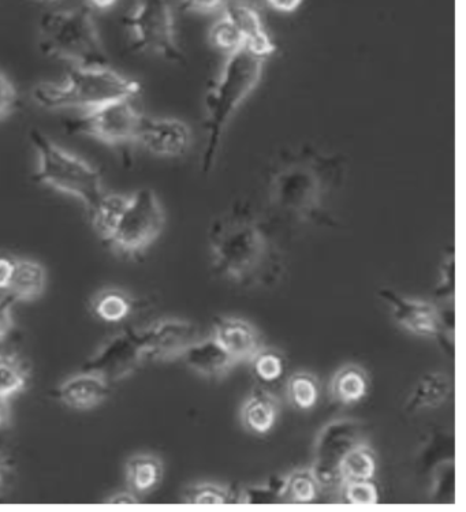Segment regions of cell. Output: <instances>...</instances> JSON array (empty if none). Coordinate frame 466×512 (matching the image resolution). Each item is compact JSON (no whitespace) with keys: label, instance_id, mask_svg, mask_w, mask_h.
Segmentation results:
<instances>
[{"label":"cell","instance_id":"cell-26","mask_svg":"<svg viewBox=\"0 0 466 512\" xmlns=\"http://www.w3.org/2000/svg\"><path fill=\"white\" fill-rule=\"evenodd\" d=\"M287 401L294 409L312 410L318 405L320 383L318 377L308 371H298L289 377L286 383Z\"/></svg>","mask_w":466,"mask_h":512},{"label":"cell","instance_id":"cell-9","mask_svg":"<svg viewBox=\"0 0 466 512\" xmlns=\"http://www.w3.org/2000/svg\"><path fill=\"white\" fill-rule=\"evenodd\" d=\"M143 117V112L134 107L133 99H122L80 112V117L66 126L70 133L93 138L110 147H122L136 144Z\"/></svg>","mask_w":466,"mask_h":512},{"label":"cell","instance_id":"cell-15","mask_svg":"<svg viewBox=\"0 0 466 512\" xmlns=\"http://www.w3.org/2000/svg\"><path fill=\"white\" fill-rule=\"evenodd\" d=\"M222 16L231 22L238 35L244 41L246 51L267 59L277 51V44L272 40L259 10L248 0H226Z\"/></svg>","mask_w":466,"mask_h":512},{"label":"cell","instance_id":"cell-14","mask_svg":"<svg viewBox=\"0 0 466 512\" xmlns=\"http://www.w3.org/2000/svg\"><path fill=\"white\" fill-rule=\"evenodd\" d=\"M192 130L177 118L144 115L136 144L159 158H182L192 145Z\"/></svg>","mask_w":466,"mask_h":512},{"label":"cell","instance_id":"cell-3","mask_svg":"<svg viewBox=\"0 0 466 512\" xmlns=\"http://www.w3.org/2000/svg\"><path fill=\"white\" fill-rule=\"evenodd\" d=\"M266 59L246 50L226 55L218 77L204 96L207 144L201 158V170L208 174L214 167L223 132L241 104L255 92L262 81Z\"/></svg>","mask_w":466,"mask_h":512},{"label":"cell","instance_id":"cell-27","mask_svg":"<svg viewBox=\"0 0 466 512\" xmlns=\"http://www.w3.org/2000/svg\"><path fill=\"white\" fill-rule=\"evenodd\" d=\"M320 487L312 469H297L283 482V502L308 504L318 499Z\"/></svg>","mask_w":466,"mask_h":512},{"label":"cell","instance_id":"cell-7","mask_svg":"<svg viewBox=\"0 0 466 512\" xmlns=\"http://www.w3.org/2000/svg\"><path fill=\"white\" fill-rule=\"evenodd\" d=\"M166 224V213L154 190L128 194V201L106 242L114 252L137 256L158 241Z\"/></svg>","mask_w":466,"mask_h":512},{"label":"cell","instance_id":"cell-38","mask_svg":"<svg viewBox=\"0 0 466 512\" xmlns=\"http://www.w3.org/2000/svg\"><path fill=\"white\" fill-rule=\"evenodd\" d=\"M13 304V298L7 293L5 297L0 298V342L5 340L10 332L13 331Z\"/></svg>","mask_w":466,"mask_h":512},{"label":"cell","instance_id":"cell-11","mask_svg":"<svg viewBox=\"0 0 466 512\" xmlns=\"http://www.w3.org/2000/svg\"><path fill=\"white\" fill-rule=\"evenodd\" d=\"M145 360L170 362L180 360L199 339L195 324L181 319H164L136 330Z\"/></svg>","mask_w":466,"mask_h":512},{"label":"cell","instance_id":"cell-37","mask_svg":"<svg viewBox=\"0 0 466 512\" xmlns=\"http://www.w3.org/2000/svg\"><path fill=\"white\" fill-rule=\"evenodd\" d=\"M226 5V0H181V10L196 16H211L219 13Z\"/></svg>","mask_w":466,"mask_h":512},{"label":"cell","instance_id":"cell-17","mask_svg":"<svg viewBox=\"0 0 466 512\" xmlns=\"http://www.w3.org/2000/svg\"><path fill=\"white\" fill-rule=\"evenodd\" d=\"M111 394V383L91 371H81L67 377L59 384L57 396L69 409L87 411L96 409L107 401Z\"/></svg>","mask_w":466,"mask_h":512},{"label":"cell","instance_id":"cell-36","mask_svg":"<svg viewBox=\"0 0 466 512\" xmlns=\"http://www.w3.org/2000/svg\"><path fill=\"white\" fill-rule=\"evenodd\" d=\"M18 93L16 87L5 73L0 71V121L10 117L16 110Z\"/></svg>","mask_w":466,"mask_h":512},{"label":"cell","instance_id":"cell-13","mask_svg":"<svg viewBox=\"0 0 466 512\" xmlns=\"http://www.w3.org/2000/svg\"><path fill=\"white\" fill-rule=\"evenodd\" d=\"M395 323L419 338L436 339L441 332V309L432 302L410 298L390 287L378 291Z\"/></svg>","mask_w":466,"mask_h":512},{"label":"cell","instance_id":"cell-45","mask_svg":"<svg viewBox=\"0 0 466 512\" xmlns=\"http://www.w3.org/2000/svg\"><path fill=\"white\" fill-rule=\"evenodd\" d=\"M46 2H54V0H46Z\"/></svg>","mask_w":466,"mask_h":512},{"label":"cell","instance_id":"cell-41","mask_svg":"<svg viewBox=\"0 0 466 512\" xmlns=\"http://www.w3.org/2000/svg\"><path fill=\"white\" fill-rule=\"evenodd\" d=\"M140 502V496L130 491L117 492L106 500L107 504H136Z\"/></svg>","mask_w":466,"mask_h":512},{"label":"cell","instance_id":"cell-43","mask_svg":"<svg viewBox=\"0 0 466 512\" xmlns=\"http://www.w3.org/2000/svg\"><path fill=\"white\" fill-rule=\"evenodd\" d=\"M87 9L93 11H110L118 5L119 0H85Z\"/></svg>","mask_w":466,"mask_h":512},{"label":"cell","instance_id":"cell-31","mask_svg":"<svg viewBox=\"0 0 466 512\" xmlns=\"http://www.w3.org/2000/svg\"><path fill=\"white\" fill-rule=\"evenodd\" d=\"M182 503L196 504H227L234 502V492L226 485L215 484V482H199L189 485L184 489L181 496Z\"/></svg>","mask_w":466,"mask_h":512},{"label":"cell","instance_id":"cell-18","mask_svg":"<svg viewBox=\"0 0 466 512\" xmlns=\"http://www.w3.org/2000/svg\"><path fill=\"white\" fill-rule=\"evenodd\" d=\"M185 365L204 379H223L233 371L237 362L223 350L212 336L197 339L182 355Z\"/></svg>","mask_w":466,"mask_h":512},{"label":"cell","instance_id":"cell-40","mask_svg":"<svg viewBox=\"0 0 466 512\" xmlns=\"http://www.w3.org/2000/svg\"><path fill=\"white\" fill-rule=\"evenodd\" d=\"M14 259L9 257H0V291L7 290L9 287L11 275H13Z\"/></svg>","mask_w":466,"mask_h":512},{"label":"cell","instance_id":"cell-10","mask_svg":"<svg viewBox=\"0 0 466 512\" xmlns=\"http://www.w3.org/2000/svg\"><path fill=\"white\" fill-rule=\"evenodd\" d=\"M364 442V426L359 421L342 418L323 426L313 447L315 461L311 467L320 487H328L338 480L339 463L353 447Z\"/></svg>","mask_w":466,"mask_h":512},{"label":"cell","instance_id":"cell-4","mask_svg":"<svg viewBox=\"0 0 466 512\" xmlns=\"http://www.w3.org/2000/svg\"><path fill=\"white\" fill-rule=\"evenodd\" d=\"M140 92V82L110 66L73 67L61 81L36 85L32 96L46 110L85 112L117 100L134 99Z\"/></svg>","mask_w":466,"mask_h":512},{"label":"cell","instance_id":"cell-44","mask_svg":"<svg viewBox=\"0 0 466 512\" xmlns=\"http://www.w3.org/2000/svg\"><path fill=\"white\" fill-rule=\"evenodd\" d=\"M7 470H9V467H7L6 459L0 454V489L5 485Z\"/></svg>","mask_w":466,"mask_h":512},{"label":"cell","instance_id":"cell-5","mask_svg":"<svg viewBox=\"0 0 466 512\" xmlns=\"http://www.w3.org/2000/svg\"><path fill=\"white\" fill-rule=\"evenodd\" d=\"M36 155V179L55 192L76 198L88 215L102 200L104 189L98 168L51 140L39 129L29 133Z\"/></svg>","mask_w":466,"mask_h":512},{"label":"cell","instance_id":"cell-8","mask_svg":"<svg viewBox=\"0 0 466 512\" xmlns=\"http://www.w3.org/2000/svg\"><path fill=\"white\" fill-rule=\"evenodd\" d=\"M134 50L174 63L185 62L169 0H136L125 18Z\"/></svg>","mask_w":466,"mask_h":512},{"label":"cell","instance_id":"cell-6","mask_svg":"<svg viewBox=\"0 0 466 512\" xmlns=\"http://www.w3.org/2000/svg\"><path fill=\"white\" fill-rule=\"evenodd\" d=\"M39 46L51 58L73 67L108 66V55L87 7L50 11L41 17Z\"/></svg>","mask_w":466,"mask_h":512},{"label":"cell","instance_id":"cell-12","mask_svg":"<svg viewBox=\"0 0 466 512\" xmlns=\"http://www.w3.org/2000/svg\"><path fill=\"white\" fill-rule=\"evenodd\" d=\"M144 360L136 331L119 332L89 357L84 369L98 373L113 384L132 375Z\"/></svg>","mask_w":466,"mask_h":512},{"label":"cell","instance_id":"cell-25","mask_svg":"<svg viewBox=\"0 0 466 512\" xmlns=\"http://www.w3.org/2000/svg\"><path fill=\"white\" fill-rule=\"evenodd\" d=\"M378 459L367 442L357 444L345 455L338 467L341 484L349 481L374 480Z\"/></svg>","mask_w":466,"mask_h":512},{"label":"cell","instance_id":"cell-35","mask_svg":"<svg viewBox=\"0 0 466 512\" xmlns=\"http://www.w3.org/2000/svg\"><path fill=\"white\" fill-rule=\"evenodd\" d=\"M436 297L443 301L453 302L454 298V253L450 250L445 257L441 269V279L435 289Z\"/></svg>","mask_w":466,"mask_h":512},{"label":"cell","instance_id":"cell-21","mask_svg":"<svg viewBox=\"0 0 466 512\" xmlns=\"http://www.w3.org/2000/svg\"><path fill=\"white\" fill-rule=\"evenodd\" d=\"M47 287V271L32 259H14L13 275L6 293L14 302H33L39 300Z\"/></svg>","mask_w":466,"mask_h":512},{"label":"cell","instance_id":"cell-28","mask_svg":"<svg viewBox=\"0 0 466 512\" xmlns=\"http://www.w3.org/2000/svg\"><path fill=\"white\" fill-rule=\"evenodd\" d=\"M29 383V369L20 355L0 353V394L13 398L25 391Z\"/></svg>","mask_w":466,"mask_h":512},{"label":"cell","instance_id":"cell-2","mask_svg":"<svg viewBox=\"0 0 466 512\" xmlns=\"http://www.w3.org/2000/svg\"><path fill=\"white\" fill-rule=\"evenodd\" d=\"M337 156L301 149L279 163L268 182L271 204L298 222L326 218V204L342 175Z\"/></svg>","mask_w":466,"mask_h":512},{"label":"cell","instance_id":"cell-32","mask_svg":"<svg viewBox=\"0 0 466 512\" xmlns=\"http://www.w3.org/2000/svg\"><path fill=\"white\" fill-rule=\"evenodd\" d=\"M285 477L271 478L262 485H251L242 489L237 502L242 504H277L283 502Z\"/></svg>","mask_w":466,"mask_h":512},{"label":"cell","instance_id":"cell-20","mask_svg":"<svg viewBox=\"0 0 466 512\" xmlns=\"http://www.w3.org/2000/svg\"><path fill=\"white\" fill-rule=\"evenodd\" d=\"M451 392H453V381L447 373L441 371L424 373L406 399L405 411L408 414H415L423 410L436 409L447 402Z\"/></svg>","mask_w":466,"mask_h":512},{"label":"cell","instance_id":"cell-16","mask_svg":"<svg viewBox=\"0 0 466 512\" xmlns=\"http://www.w3.org/2000/svg\"><path fill=\"white\" fill-rule=\"evenodd\" d=\"M211 336L237 364H248L253 355L264 346L260 331L241 317H218L212 325Z\"/></svg>","mask_w":466,"mask_h":512},{"label":"cell","instance_id":"cell-34","mask_svg":"<svg viewBox=\"0 0 466 512\" xmlns=\"http://www.w3.org/2000/svg\"><path fill=\"white\" fill-rule=\"evenodd\" d=\"M341 485L344 500L349 504L371 506L379 502V489L374 480L349 481Z\"/></svg>","mask_w":466,"mask_h":512},{"label":"cell","instance_id":"cell-39","mask_svg":"<svg viewBox=\"0 0 466 512\" xmlns=\"http://www.w3.org/2000/svg\"><path fill=\"white\" fill-rule=\"evenodd\" d=\"M266 2L278 13L292 14L303 6L304 0H266Z\"/></svg>","mask_w":466,"mask_h":512},{"label":"cell","instance_id":"cell-29","mask_svg":"<svg viewBox=\"0 0 466 512\" xmlns=\"http://www.w3.org/2000/svg\"><path fill=\"white\" fill-rule=\"evenodd\" d=\"M126 201H128V194L106 192L96 208L89 213L93 227L104 241L113 231Z\"/></svg>","mask_w":466,"mask_h":512},{"label":"cell","instance_id":"cell-22","mask_svg":"<svg viewBox=\"0 0 466 512\" xmlns=\"http://www.w3.org/2000/svg\"><path fill=\"white\" fill-rule=\"evenodd\" d=\"M331 398L339 405L350 406L367 398L369 392V376L363 366L346 364L334 373L330 380Z\"/></svg>","mask_w":466,"mask_h":512},{"label":"cell","instance_id":"cell-1","mask_svg":"<svg viewBox=\"0 0 466 512\" xmlns=\"http://www.w3.org/2000/svg\"><path fill=\"white\" fill-rule=\"evenodd\" d=\"M208 246L212 268L226 282L268 286L281 274V252L270 229L245 205H234L212 220Z\"/></svg>","mask_w":466,"mask_h":512},{"label":"cell","instance_id":"cell-24","mask_svg":"<svg viewBox=\"0 0 466 512\" xmlns=\"http://www.w3.org/2000/svg\"><path fill=\"white\" fill-rule=\"evenodd\" d=\"M93 315L106 323H122L132 316L134 298L128 291L108 287L95 294L91 301Z\"/></svg>","mask_w":466,"mask_h":512},{"label":"cell","instance_id":"cell-19","mask_svg":"<svg viewBox=\"0 0 466 512\" xmlns=\"http://www.w3.org/2000/svg\"><path fill=\"white\" fill-rule=\"evenodd\" d=\"M281 405L277 396L264 387L253 388L240 410V421L246 432L255 436L268 435L278 424Z\"/></svg>","mask_w":466,"mask_h":512},{"label":"cell","instance_id":"cell-33","mask_svg":"<svg viewBox=\"0 0 466 512\" xmlns=\"http://www.w3.org/2000/svg\"><path fill=\"white\" fill-rule=\"evenodd\" d=\"M210 40L212 46L225 52L226 55L234 51L245 50L244 41L238 35L236 28L223 16L211 26Z\"/></svg>","mask_w":466,"mask_h":512},{"label":"cell","instance_id":"cell-42","mask_svg":"<svg viewBox=\"0 0 466 512\" xmlns=\"http://www.w3.org/2000/svg\"><path fill=\"white\" fill-rule=\"evenodd\" d=\"M11 421L10 398L0 394V431L7 428Z\"/></svg>","mask_w":466,"mask_h":512},{"label":"cell","instance_id":"cell-30","mask_svg":"<svg viewBox=\"0 0 466 512\" xmlns=\"http://www.w3.org/2000/svg\"><path fill=\"white\" fill-rule=\"evenodd\" d=\"M253 377L260 383H275L286 371V358L281 350L263 346L248 362Z\"/></svg>","mask_w":466,"mask_h":512},{"label":"cell","instance_id":"cell-23","mask_svg":"<svg viewBox=\"0 0 466 512\" xmlns=\"http://www.w3.org/2000/svg\"><path fill=\"white\" fill-rule=\"evenodd\" d=\"M164 466L154 454H136L125 463L126 484L137 496L149 495L162 484Z\"/></svg>","mask_w":466,"mask_h":512}]
</instances>
